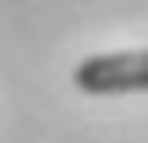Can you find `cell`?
<instances>
[{"instance_id":"obj_1","label":"cell","mask_w":148,"mask_h":143,"mask_svg":"<svg viewBox=\"0 0 148 143\" xmlns=\"http://www.w3.org/2000/svg\"><path fill=\"white\" fill-rule=\"evenodd\" d=\"M71 77H77L82 94H148V50L88 55Z\"/></svg>"}]
</instances>
